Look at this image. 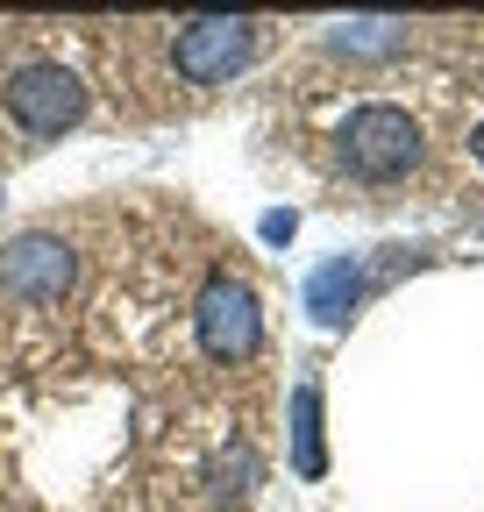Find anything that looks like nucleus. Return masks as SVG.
<instances>
[{
    "mask_svg": "<svg viewBox=\"0 0 484 512\" xmlns=\"http://www.w3.org/2000/svg\"><path fill=\"white\" fill-rule=\"evenodd\" d=\"M335 50H349V57H399V50H406V22H392V15H356V22L335 29Z\"/></svg>",
    "mask_w": 484,
    "mask_h": 512,
    "instance_id": "obj_8",
    "label": "nucleus"
},
{
    "mask_svg": "<svg viewBox=\"0 0 484 512\" xmlns=\"http://www.w3.org/2000/svg\"><path fill=\"white\" fill-rule=\"evenodd\" d=\"M292 470H299V477H321V470H328L321 392H314V384H299V392H292Z\"/></svg>",
    "mask_w": 484,
    "mask_h": 512,
    "instance_id": "obj_7",
    "label": "nucleus"
},
{
    "mask_svg": "<svg viewBox=\"0 0 484 512\" xmlns=\"http://www.w3.org/2000/svg\"><path fill=\"white\" fill-rule=\"evenodd\" d=\"M264 242H292V214H285V207L264 214Z\"/></svg>",
    "mask_w": 484,
    "mask_h": 512,
    "instance_id": "obj_10",
    "label": "nucleus"
},
{
    "mask_svg": "<svg viewBox=\"0 0 484 512\" xmlns=\"http://www.w3.org/2000/svg\"><path fill=\"white\" fill-rule=\"evenodd\" d=\"M72 285H79V256H72L65 235L29 228V235H15L8 249H0V292H8V299L50 306V299H65Z\"/></svg>",
    "mask_w": 484,
    "mask_h": 512,
    "instance_id": "obj_5",
    "label": "nucleus"
},
{
    "mask_svg": "<svg viewBox=\"0 0 484 512\" xmlns=\"http://www.w3.org/2000/svg\"><path fill=\"white\" fill-rule=\"evenodd\" d=\"M335 157H342V171L363 178V185H392V178H406V171L420 164V121H413L406 107H392V100H371V107H356V114L342 121Z\"/></svg>",
    "mask_w": 484,
    "mask_h": 512,
    "instance_id": "obj_1",
    "label": "nucleus"
},
{
    "mask_svg": "<svg viewBox=\"0 0 484 512\" xmlns=\"http://www.w3.org/2000/svg\"><path fill=\"white\" fill-rule=\"evenodd\" d=\"M0 107H8V121L22 128L29 143H50L65 136V128L86 114V79L72 72V64H15L8 86H0Z\"/></svg>",
    "mask_w": 484,
    "mask_h": 512,
    "instance_id": "obj_2",
    "label": "nucleus"
},
{
    "mask_svg": "<svg viewBox=\"0 0 484 512\" xmlns=\"http://www.w3.org/2000/svg\"><path fill=\"white\" fill-rule=\"evenodd\" d=\"M356 299H363V264H356V256H328V264H314V278H307V313L321 320V328H349Z\"/></svg>",
    "mask_w": 484,
    "mask_h": 512,
    "instance_id": "obj_6",
    "label": "nucleus"
},
{
    "mask_svg": "<svg viewBox=\"0 0 484 512\" xmlns=\"http://www.w3.org/2000/svg\"><path fill=\"white\" fill-rule=\"evenodd\" d=\"M193 328H200V349L214 363H250L257 342H264V313H257V292L242 285L235 271H214L200 285V306H193Z\"/></svg>",
    "mask_w": 484,
    "mask_h": 512,
    "instance_id": "obj_4",
    "label": "nucleus"
},
{
    "mask_svg": "<svg viewBox=\"0 0 484 512\" xmlns=\"http://www.w3.org/2000/svg\"><path fill=\"white\" fill-rule=\"evenodd\" d=\"M470 157H477V164H484V121H477V128H470Z\"/></svg>",
    "mask_w": 484,
    "mask_h": 512,
    "instance_id": "obj_11",
    "label": "nucleus"
},
{
    "mask_svg": "<svg viewBox=\"0 0 484 512\" xmlns=\"http://www.w3.org/2000/svg\"><path fill=\"white\" fill-rule=\"evenodd\" d=\"M207 484H214L221 505H242V498H250V484H257V448H250V441H228L221 456H214V470H207Z\"/></svg>",
    "mask_w": 484,
    "mask_h": 512,
    "instance_id": "obj_9",
    "label": "nucleus"
},
{
    "mask_svg": "<svg viewBox=\"0 0 484 512\" xmlns=\"http://www.w3.org/2000/svg\"><path fill=\"white\" fill-rule=\"evenodd\" d=\"M257 50H264V29L242 22V15H193L171 36V64H178V79H193V86H228L235 72L257 64Z\"/></svg>",
    "mask_w": 484,
    "mask_h": 512,
    "instance_id": "obj_3",
    "label": "nucleus"
}]
</instances>
